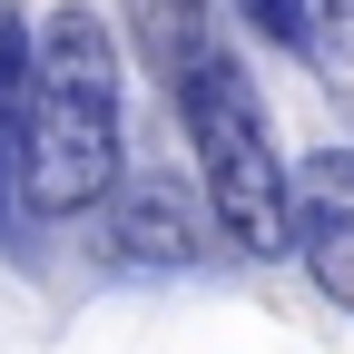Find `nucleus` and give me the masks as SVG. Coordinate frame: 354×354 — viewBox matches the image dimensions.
<instances>
[{
    "label": "nucleus",
    "instance_id": "nucleus-1",
    "mask_svg": "<svg viewBox=\"0 0 354 354\" xmlns=\"http://www.w3.org/2000/svg\"><path fill=\"white\" fill-rule=\"evenodd\" d=\"M118 39L109 20L69 0L30 30V88H20V216H88L118 187Z\"/></svg>",
    "mask_w": 354,
    "mask_h": 354
},
{
    "label": "nucleus",
    "instance_id": "nucleus-2",
    "mask_svg": "<svg viewBox=\"0 0 354 354\" xmlns=\"http://www.w3.org/2000/svg\"><path fill=\"white\" fill-rule=\"evenodd\" d=\"M167 99H177V118H187V148H197V187H207L216 236L246 246V256H286V158H276L266 99L236 69V50H207L197 69H177Z\"/></svg>",
    "mask_w": 354,
    "mask_h": 354
},
{
    "label": "nucleus",
    "instance_id": "nucleus-3",
    "mask_svg": "<svg viewBox=\"0 0 354 354\" xmlns=\"http://www.w3.org/2000/svg\"><path fill=\"white\" fill-rule=\"evenodd\" d=\"M286 256H305L315 295L354 315V148H325L305 177H286Z\"/></svg>",
    "mask_w": 354,
    "mask_h": 354
},
{
    "label": "nucleus",
    "instance_id": "nucleus-4",
    "mask_svg": "<svg viewBox=\"0 0 354 354\" xmlns=\"http://www.w3.org/2000/svg\"><path fill=\"white\" fill-rule=\"evenodd\" d=\"M109 256H118V266H197V256H207L197 187H187V177H167V167L109 187Z\"/></svg>",
    "mask_w": 354,
    "mask_h": 354
},
{
    "label": "nucleus",
    "instance_id": "nucleus-5",
    "mask_svg": "<svg viewBox=\"0 0 354 354\" xmlns=\"http://www.w3.org/2000/svg\"><path fill=\"white\" fill-rule=\"evenodd\" d=\"M128 20H138V50H148L158 79L197 69L207 50H227V10L216 0H128Z\"/></svg>",
    "mask_w": 354,
    "mask_h": 354
},
{
    "label": "nucleus",
    "instance_id": "nucleus-6",
    "mask_svg": "<svg viewBox=\"0 0 354 354\" xmlns=\"http://www.w3.org/2000/svg\"><path fill=\"white\" fill-rule=\"evenodd\" d=\"M20 88H30V20L0 10V246L20 227Z\"/></svg>",
    "mask_w": 354,
    "mask_h": 354
},
{
    "label": "nucleus",
    "instance_id": "nucleus-7",
    "mask_svg": "<svg viewBox=\"0 0 354 354\" xmlns=\"http://www.w3.org/2000/svg\"><path fill=\"white\" fill-rule=\"evenodd\" d=\"M236 10L276 39V50H315V30H305V0H236Z\"/></svg>",
    "mask_w": 354,
    "mask_h": 354
},
{
    "label": "nucleus",
    "instance_id": "nucleus-8",
    "mask_svg": "<svg viewBox=\"0 0 354 354\" xmlns=\"http://www.w3.org/2000/svg\"><path fill=\"white\" fill-rule=\"evenodd\" d=\"M305 30H315V50L354 59V0H305Z\"/></svg>",
    "mask_w": 354,
    "mask_h": 354
}]
</instances>
